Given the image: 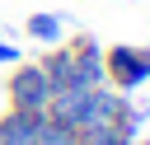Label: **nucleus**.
I'll list each match as a JSON object with an SVG mask.
<instances>
[{
  "label": "nucleus",
  "instance_id": "f257e3e1",
  "mask_svg": "<svg viewBox=\"0 0 150 145\" xmlns=\"http://www.w3.org/2000/svg\"><path fill=\"white\" fill-rule=\"evenodd\" d=\"M52 89H98L103 84V47L94 37H75L70 47H56L42 61Z\"/></svg>",
  "mask_w": 150,
  "mask_h": 145
},
{
  "label": "nucleus",
  "instance_id": "f03ea898",
  "mask_svg": "<svg viewBox=\"0 0 150 145\" xmlns=\"http://www.w3.org/2000/svg\"><path fill=\"white\" fill-rule=\"evenodd\" d=\"M103 84L122 94L150 84V47H127V42L103 47Z\"/></svg>",
  "mask_w": 150,
  "mask_h": 145
},
{
  "label": "nucleus",
  "instance_id": "7ed1b4c3",
  "mask_svg": "<svg viewBox=\"0 0 150 145\" xmlns=\"http://www.w3.org/2000/svg\"><path fill=\"white\" fill-rule=\"evenodd\" d=\"M52 94H56V89H52L42 61L14 65V75H9V108H19V112H47Z\"/></svg>",
  "mask_w": 150,
  "mask_h": 145
},
{
  "label": "nucleus",
  "instance_id": "20e7f679",
  "mask_svg": "<svg viewBox=\"0 0 150 145\" xmlns=\"http://www.w3.org/2000/svg\"><path fill=\"white\" fill-rule=\"evenodd\" d=\"M89 98H94V89H56L52 103H47V117L70 126V131H80L84 117H89Z\"/></svg>",
  "mask_w": 150,
  "mask_h": 145
},
{
  "label": "nucleus",
  "instance_id": "39448f33",
  "mask_svg": "<svg viewBox=\"0 0 150 145\" xmlns=\"http://www.w3.org/2000/svg\"><path fill=\"white\" fill-rule=\"evenodd\" d=\"M47 112H19L9 108L0 117V145H38V126H42Z\"/></svg>",
  "mask_w": 150,
  "mask_h": 145
},
{
  "label": "nucleus",
  "instance_id": "423d86ee",
  "mask_svg": "<svg viewBox=\"0 0 150 145\" xmlns=\"http://www.w3.org/2000/svg\"><path fill=\"white\" fill-rule=\"evenodd\" d=\"M23 28H28V37H33V42H47V47H56V42H61V19H56V14H47V9L28 14V19H23Z\"/></svg>",
  "mask_w": 150,
  "mask_h": 145
},
{
  "label": "nucleus",
  "instance_id": "0eeeda50",
  "mask_svg": "<svg viewBox=\"0 0 150 145\" xmlns=\"http://www.w3.org/2000/svg\"><path fill=\"white\" fill-rule=\"evenodd\" d=\"M75 145H131V136L122 126H80Z\"/></svg>",
  "mask_w": 150,
  "mask_h": 145
},
{
  "label": "nucleus",
  "instance_id": "6e6552de",
  "mask_svg": "<svg viewBox=\"0 0 150 145\" xmlns=\"http://www.w3.org/2000/svg\"><path fill=\"white\" fill-rule=\"evenodd\" d=\"M38 145H75V131L61 126V122H52V117H42V126H38Z\"/></svg>",
  "mask_w": 150,
  "mask_h": 145
},
{
  "label": "nucleus",
  "instance_id": "1a4fd4ad",
  "mask_svg": "<svg viewBox=\"0 0 150 145\" xmlns=\"http://www.w3.org/2000/svg\"><path fill=\"white\" fill-rule=\"evenodd\" d=\"M19 61V47L14 42H0V65H14Z\"/></svg>",
  "mask_w": 150,
  "mask_h": 145
},
{
  "label": "nucleus",
  "instance_id": "9d476101",
  "mask_svg": "<svg viewBox=\"0 0 150 145\" xmlns=\"http://www.w3.org/2000/svg\"><path fill=\"white\" fill-rule=\"evenodd\" d=\"M131 145H150V140H131Z\"/></svg>",
  "mask_w": 150,
  "mask_h": 145
}]
</instances>
